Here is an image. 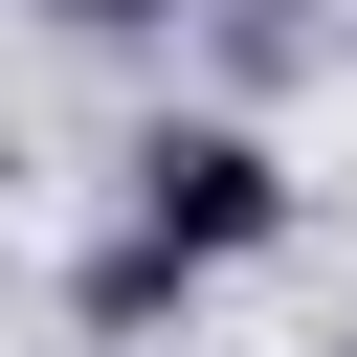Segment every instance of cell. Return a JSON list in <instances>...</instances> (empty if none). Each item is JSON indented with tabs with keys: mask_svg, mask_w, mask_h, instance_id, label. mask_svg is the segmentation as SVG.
Returning a JSON list of instances; mask_svg holds the SVG:
<instances>
[{
	"mask_svg": "<svg viewBox=\"0 0 357 357\" xmlns=\"http://www.w3.org/2000/svg\"><path fill=\"white\" fill-rule=\"evenodd\" d=\"M268 223H290V178H268V134H245V112H178V134L134 156V245H178V268H245Z\"/></svg>",
	"mask_w": 357,
	"mask_h": 357,
	"instance_id": "obj_1",
	"label": "cell"
},
{
	"mask_svg": "<svg viewBox=\"0 0 357 357\" xmlns=\"http://www.w3.org/2000/svg\"><path fill=\"white\" fill-rule=\"evenodd\" d=\"M45 22H89V45H134V22H178V0H45Z\"/></svg>",
	"mask_w": 357,
	"mask_h": 357,
	"instance_id": "obj_2",
	"label": "cell"
}]
</instances>
